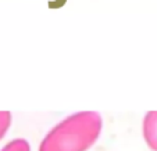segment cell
<instances>
[{"label":"cell","mask_w":157,"mask_h":151,"mask_svg":"<svg viewBox=\"0 0 157 151\" xmlns=\"http://www.w3.org/2000/svg\"><path fill=\"white\" fill-rule=\"evenodd\" d=\"M142 133L147 147L157 151V111L146 112L142 122Z\"/></svg>","instance_id":"2"},{"label":"cell","mask_w":157,"mask_h":151,"mask_svg":"<svg viewBox=\"0 0 157 151\" xmlns=\"http://www.w3.org/2000/svg\"><path fill=\"white\" fill-rule=\"evenodd\" d=\"M11 125V112L10 111H0V140L4 137Z\"/></svg>","instance_id":"4"},{"label":"cell","mask_w":157,"mask_h":151,"mask_svg":"<svg viewBox=\"0 0 157 151\" xmlns=\"http://www.w3.org/2000/svg\"><path fill=\"white\" fill-rule=\"evenodd\" d=\"M103 119L96 111H79L52 127L38 151H88L101 133Z\"/></svg>","instance_id":"1"},{"label":"cell","mask_w":157,"mask_h":151,"mask_svg":"<svg viewBox=\"0 0 157 151\" xmlns=\"http://www.w3.org/2000/svg\"><path fill=\"white\" fill-rule=\"evenodd\" d=\"M0 151H31V145L25 139H15L7 143Z\"/></svg>","instance_id":"3"},{"label":"cell","mask_w":157,"mask_h":151,"mask_svg":"<svg viewBox=\"0 0 157 151\" xmlns=\"http://www.w3.org/2000/svg\"><path fill=\"white\" fill-rule=\"evenodd\" d=\"M67 3V0H50L49 2V9H60Z\"/></svg>","instance_id":"5"}]
</instances>
